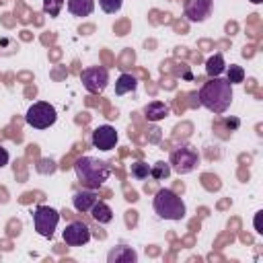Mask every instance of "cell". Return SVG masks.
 Here are the masks:
<instances>
[{"label": "cell", "instance_id": "1", "mask_svg": "<svg viewBox=\"0 0 263 263\" xmlns=\"http://www.w3.org/2000/svg\"><path fill=\"white\" fill-rule=\"evenodd\" d=\"M199 103L216 115L224 113L232 103V84L226 78H220V76L210 78L199 88Z\"/></svg>", "mask_w": 263, "mask_h": 263}, {"label": "cell", "instance_id": "2", "mask_svg": "<svg viewBox=\"0 0 263 263\" xmlns=\"http://www.w3.org/2000/svg\"><path fill=\"white\" fill-rule=\"evenodd\" d=\"M74 173L84 187L99 189L111 177V166H109V162L99 160L95 156H82L74 162Z\"/></svg>", "mask_w": 263, "mask_h": 263}, {"label": "cell", "instance_id": "3", "mask_svg": "<svg viewBox=\"0 0 263 263\" xmlns=\"http://www.w3.org/2000/svg\"><path fill=\"white\" fill-rule=\"evenodd\" d=\"M152 205H154V212L158 214V218H162V220H175L177 222V220H183L187 214L183 199L171 189H160L154 195Z\"/></svg>", "mask_w": 263, "mask_h": 263}, {"label": "cell", "instance_id": "4", "mask_svg": "<svg viewBox=\"0 0 263 263\" xmlns=\"http://www.w3.org/2000/svg\"><path fill=\"white\" fill-rule=\"evenodd\" d=\"M58 119V113H55V107L45 103V101H37L33 103L27 113H25V121L27 125L35 127V129H47L49 125H53Z\"/></svg>", "mask_w": 263, "mask_h": 263}, {"label": "cell", "instance_id": "5", "mask_svg": "<svg viewBox=\"0 0 263 263\" xmlns=\"http://www.w3.org/2000/svg\"><path fill=\"white\" fill-rule=\"evenodd\" d=\"M199 162V154L197 150L191 146V144H181L177 146L173 152H171V158H168V164H171V171L179 173V175H187L191 171H195Z\"/></svg>", "mask_w": 263, "mask_h": 263}, {"label": "cell", "instance_id": "6", "mask_svg": "<svg viewBox=\"0 0 263 263\" xmlns=\"http://www.w3.org/2000/svg\"><path fill=\"white\" fill-rule=\"evenodd\" d=\"M60 222V212L51 205H37L33 212V226L37 230L39 236L43 238H51L55 228Z\"/></svg>", "mask_w": 263, "mask_h": 263}, {"label": "cell", "instance_id": "7", "mask_svg": "<svg viewBox=\"0 0 263 263\" xmlns=\"http://www.w3.org/2000/svg\"><path fill=\"white\" fill-rule=\"evenodd\" d=\"M80 82L90 95H99L109 84V72L103 66H90L80 72Z\"/></svg>", "mask_w": 263, "mask_h": 263}, {"label": "cell", "instance_id": "8", "mask_svg": "<svg viewBox=\"0 0 263 263\" xmlns=\"http://www.w3.org/2000/svg\"><path fill=\"white\" fill-rule=\"evenodd\" d=\"M62 238L68 247H82L90 240V228L84 224V222H70L66 224L64 232H62Z\"/></svg>", "mask_w": 263, "mask_h": 263}, {"label": "cell", "instance_id": "9", "mask_svg": "<svg viewBox=\"0 0 263 263\" xmlns=\"http://www.w3.org/2000/svg\"><path fill=\"white\" fill-rule=\"evenodd\" d=\"M214 10V0H187L185 16L189 23H203Z\"/></svg>", "mask_w": 263, "mask_h": 263}, {"label": "cell", "instance_id": "10", "mask_svg": "<svg viewBox=\"0 0 263 263\" xmlns=\"http://www.w3.org/2000/svg\"><path fill=\"white\" fill-rule=\"evenodd\" d=\"M90 142H92L95 148L107 152V150L115 148V144H117V132H115L113 125H99V127H95L92 136H90Z\"/></svg>", "mask_w": 263, "mask_h": 263}, {"label": "cell", "instance_id": "11", "mask_svg": "<svg viewBox=\"0 0 263 263\" xmlns=\"http://www.w3.org/2000/svg\"><path fill=\"white\" fill-rule=\"evenodd\" d=\"M97 201H99V197H97V189H88V187H84V189L76 191V193H74V197H72L74 210H76V212H80V214H88V212H90V208H92Z\"/></svg>", "mask_w": 263, "mask_h": 263}, {"label": "cell", "instance_id": "12", "mask_svg": "<svg viewBox=\"0 0 263 263\" xmlns=\"http://www.w3.org/2000/svg\"><path fill=\"white\" fill-rule=\"evenodd\" d=\"M107 261L109 263H136L138 261V253L127 245H119V247H113L109 251Z\"/></svg>", "mask_w": 263, "mask_h": 263}, {"label": "cell", "instance_id": "13", "mask_svg": "<svg viewBox=\"0 0 263 263\" xmlns=\"http://www.w3.org/2000/svg\"><path fill=\"white\" fill-rule=\"evenodd\" d=\"M166 115H168V107H166L162 101H152V103H148V105L144 107V117H146L148 121H152V123L162 121Z\"/></svg>", "mask_w": 263, "mask_h": 263}, {"label": "cell", "instance_id": "14", "mask_svg": "<svg viewBox=\"0 0 263 263\" xmlns=\"http://www.w3.org/2000/svg\"><path fill=\"white\" fill-rule=\"evenodd\" d=\"M90 216H92V220L95 222H99V224H109L111 220H113V210L105 203V201H97L92 208H90V212H88Z\"/></svg>", "mask_w": 263, "mask_h": 263}, {"label": "cell", "instance_id": "15", "mask_svg": "<svg viewBox=\"0 0 263 263\" xmlns=\"http://www.w3.org/2000/svg\"><path fill=\"white\" fill-rule=\"evenodd\" d=\"M68 10L72 16H88L95 10V0H68Z\"/></svg>", "mask_w": 263, "mask_h": 263}, {"label": "cell", "instance_id": "16", "mask_svg": "<svg viewBox=\"0 0 263 263\" xmlns=\"http://www.w3.org/2000/svg\"><path fill=\"white\" fill-rule=\"evenodd\" d=\"M138 88V80L136 76L132 74H121L117 80H115V95H127V92H134Z\"/></svg>", "mask_w": 263, "mask_h": 263}, {"label": "cell", "instance_id": "17", "mask_svg": "<svg viewBox=\"0 0 263 263\" xmlns=\"http://www.w3.org/2000/svg\"><path fill=\"white\" fill-rule=\"evenodd\" d=\"M224 70H226V62H224L222 53H214L212 58H208V62H205V74H208L210 78L220 76Z\"/></svg>", "mask_w": 263, "mask_h": 263}, {"label": "cell", "instance_id": "18", "mask_svg": "<svg viewBox=\"0 0 263 263\" xmlns=\"http://www.w3.org/2000/svg\"><path fill=\"white\" fill-rule=\"evenodd\" d=\"M171 175V164L168 162H154L152 166H150V177L152 179H156V181H162V179H166Z\"/></svg>", "mask_w": 263, "mask_h": 263}, {"label": "cell", "instance_id": "19", "mask_svg": "<svg viewBox=\"0 0 263 263\" xmlns=\"http://www.w3.org/2000/svg\"><path fill=\"white\" fill-rule=\"evenodd\" d=\"M226 80H228L230 84H240V82L245 80V70H242L240 66H236V64H230V66L226 68Z\"/></svg>", "mask_w": 263, "mask_h": 263}, {"label": "cell", "instance_id": "20", "mask_svg": "<svg viewBox=\"0 0 263 263\" xmlns=\"http://www.w3.org/2000/svg\"><path fill=\"white\" fill-rule=\"evenodd\" d=\"M129 171H132V177L138 179V181H144V179L150 177V166H148V162H142V160L132 162V168Z\"/></svg>", "mask_w": 263, "mask_h": 263}, {"label": "cell", "instance_id": "21", "mask_svg": "<svg viewBox=\"0 0 263 263\" xmlns=\"http://www.w3.org/2000/svg\"><path fill=\"white\" fill-rule=\"evenodd\" d=\"M66 0H43V12L49 16H58L64 8Z\"/></svg>", "mask_w": 263, "mask_h": 263}, {"label": "cell", "instance_id": "22", "mask_svg": "<svg viewBox=\"0 0 263 263\" xmlns=\"http://www.w3.org/2000/svg\"><path fill=\"white\" fill-rule=\"evenodd\" d=\"M123 0H99V6L103 8V12L107 14H115L119 8H121Z\"/></svg>", "mask_w": 263, "mask_h": 263}, {"label": "cell", "instance_id": "23", "mask_svg": "<svg viewBox=\"0 0 263 263\" xmlns=\"http://www.w3.org/2000/svg\"><path fill=\"white\" fill-rule=\"evenodd\" d=\"M224 125H226L228 129H236V127L240 125V121H238L236 117H232V119H230V117H226V119H224Z\"/></svg>", "mask_w": 263, "mask_h": 263}, {"label": "cell", "instance_id": "24", "mask_svg": "<svg viewBox=\"0 0 263 263\" xmlns=\"http://www.w3.org/2000/svg\"><path fill=\"white\" fill-rule=\"evenodd\" d=\"M8 158H10V156H8V150H6V148H2V146H0V168H2V166H6V164H8Z\"/></svg>", "mask_w": 263, "mask_h": 263}, {"label": "cell", "instance_id": "25", "mask_svg": "<svg viewBox=\"0 0 263 263\" xmlns=\"http://www.w3.org/2000/svg\"><path fill=\"white\" fill-rule=\"evenodd\" d=\"M251 2H253V4H259V2H263V0H251Z\"/></svg>", "mask_w": 263, "mask_h": 263}]
</instances>
